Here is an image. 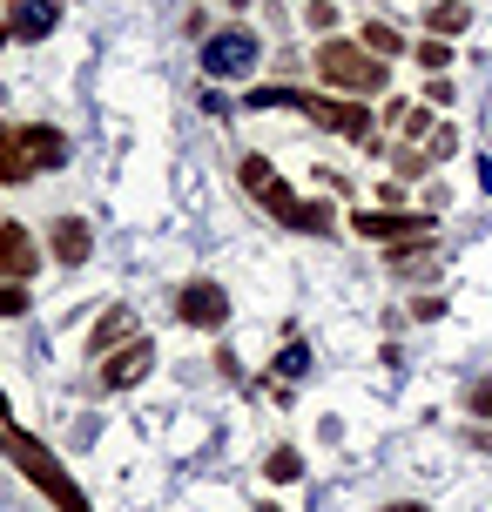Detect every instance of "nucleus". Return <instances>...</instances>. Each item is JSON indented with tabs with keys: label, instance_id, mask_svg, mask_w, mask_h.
<instances>
[{
	"label": "nucleus",
	"instance_id": "5",
	"mask_svg": "<svg viewBox=\"0 0 492 512\" xmlns=\"http://www.w3.org/2000/svg\"><path fill=\"white\" fill-rule=\"evenodd\" d=\"M176 317L189 324V331H223L230 324V290L223 283H182V297H176Z\"/></svg>",
	"mask_w": 492,
	"mask_h": 512
},
{
	"label": "nucleus",
	"instance_id": "18",
	"mask_svg": "<svg viewBox=\"0 0 492 512\" xmlns=\"http://www.w3.org/2000/svg\"><path fill=\"white\" fill-rule=\"evenodd\" d=\"M0 317H27V283H0Z\"/></svg>",
	"mask_w": 492,
	"mask_h": 512
},
{
	"label": "nucleus",
	"instance_id": "6",
	"mask_svg": "<svg viewBox=\"0 0 492 512\" xmlns=\"http://www.w3.org/2000/svg\"><path fill=\"white\" fill-rule=\"evenodd\" d=\"M61 21V0H14V14L0 27V48H27V41H48Z\"/></svg>",
	"mask_w": 492,
	"mask_h": 512
},
{
	"label": "nucleus",
	"instance_id": "22",
	"mask_svg": "<svg viewBox=\"0 0 492 512\" xmlns=\"http://www.w3.org/2000/svg\"><path fill=\"white\" fill-rule=\"evenodd\" d=\"M472 438V445H479V452H492V432H466Z\"/></svg>",
	"mask_w": 492,
	"mask_h": 512
},
{
	"label": "nucleus",
	"instance_id": "9",
	"mask_svg": "<svg viewBox=\"0 0 492 512\" xmlns=\"http://www.w3.org/2000/svg\"><path fill=\"white\" fill-rule=\"evenodd\" d=\"M48 250H54V263L81 270V263L95 256V230H88V216H54V223H48Z\"/></svg>",
	"mask_w": 492,
	"mask_h": 512
},
{
	"label": "nucleus",
	"instance_id": "8",
	"mask_svg": "<svg viewBox=\"0 0 492 512\" xmlns=\"http://www.w3.org/2000/svg\"><path fill=\"white\" fill-rule=\"evenodd\" d=\"M149 364H156V344H149V337H129L122 351H108L102 391H129V384H142V378H149Z\"/></svg>",
	"mask_w": 492,
	"mask_h": 512
},
{
	"label": "nucleus",
	"instance_id": "15",
	"mask_svg": "<svg viewBox=\"0 0 492 512\" xmlns=\"http://www.w3.org/2000/svg\"><path fill=\"white\" fill-rule=\"evenodd\" d=\"M263 479H277V486H290V479H304V459H297L290 445H277V452L263 459Z\"/></svg>",
	"mask_w": 492,
	"mask_h": 512
},
{
	"label": "nucleus",
	"instance_id": "12",
	"mask_svg": "<svg viewBox=\"0 0 492 512\" xmlns=\"http://www.w3.org/2000/svg\"><path fill=\"white\" fill-rule=\"evenodd\" d=\"M122 344H129V310L115 304V310L102 317V324L88 331V358H108V351H122Z\"/></svg>",
	"mask_w": 492,
	"mask_h": 512
},
{
	"label": "nucleus",
	"instance_id": "25",
	"mask_svg": "<svg viewBox=\"0 0 492 512\" xmlns=\"http://www.w3.org/2000/svg\"><path fill=\"white\" fill-rule=\"evenodd\" d=\"M263 512H277V506H263Z\"/></svg>",
	"mask_w": 492,
	"mask_h": 512
},
{
	"label": "nucleus",
	"instance_id": "10",
	"mask_svg": "<svg viewBox=\"0 0 492 512\" xmlns=\"http://www.w3.org/2000/svg\"><path fill=\"white\" fill-rule=\"evenodd\" d=\"M41 270V250H34V236L21 230V223H0V277L7 283H27Z\"/></svg>",
	"mask_w": 492,
	"mask_h": 512
},
{
	"label": "nucleus",
	"instance_id": "23",
	"mask_svg": "<svg viewBox=\"0 0 492 512\" xmlns=\"http://www.w3.org/2000/svg\"><path fill=\"white\" fill-rule=\"evenodd\" d=\"M7 425H14V411H7V398H0V432H7Z\"/></svg>",
	"mask_w": 492,
	"mask_h": 512
},
{
	"label": "nucleus",
	"instance_id": "3",
	"mask_svg": "<svg viewBox=\"0 0 492 512\" xmlns=\"http://www.w3.org/2000/svg\"><path fill=\"white\" fill-rule=\"evenodd\" d=\"M317 75L331 88H344V95H385L391 68L371 48H358V41H317Z\"/></svg>",
	"mask_w": 492,
	"mask_h": 512
},
{
	"label": "nucleus",
	"instance_id": "16",
	"mask_svg": "<svg viewBox=\"0 0 492 512\" xmlns=\"http://www.w3.org/2000/svg\"><path fill=\"white\" fill-rule=\"evenodd\" d=\"M304 371H311V344H297V337H290L284 351H277V378H304Z\"/></svg>",
	"mask_w": 492,
	"mask_h": 512
},
{
	"label": "nucleus",
	"instance_id": "2",
	"mask_svg": "<svg viewBox=\"0 0 492 512\" xmlns=\"http://www.w3.org/2000/svg\"><path fill=\"white\" fill-rule=\"evenodd\" d=\"M243 108H290V115H311L317 128H337V135H351V142H371L364 102H331V95H304V88H250Z\"/></svg>",
	"mask_w": 492,
	"mask_h": 512
},
{
	"label": "nucleus",
	"instance_id": "21",
	"mask_svg": "<svg viewBox=\"0 0 492 512\" xmlns=\"http://www.w3.org/2000/svg\"><path fill=\"white\" fill-rule=\"evenodd\" d=\"M472 418H492V384H472Z\"/></svg>",
	"mask_w": 492,
	"mask_h": 512
},
{
	"label": "nucleus",
	"instance_id": "1",
	"mask_svg": "<svg viewBox=\"0 0 492 512\" xmlns=\"http://www.w3.org/2000/svg\"><path fill=\"white\" fill-rule=\"evenodd\" d=\"M236 182H243V189L257 196V209H263V216H277L284 230H304V236H324V230H331V209H324V203H304V196L277 176V162H270V155H243V162H236Z\"/></svg>",
	"mask_w": 492,
	"mask_h": 512
},
{
	"label": "nucleus",
	"instance_id": "17",
	"mask_svg": "<svg viewBox=\"0 0 492 512\" xmlns=\"http://www.w3.org/2000/svg\"><path fill=\"white\" fill-rule=\"evenodd\" d=\"M418 68L445 75V68H452V48H445V41H418Z\"/></svg>",
	"mask_w": 492,
	"mask_h": 512
},
{
	"label": "nucleus",
	"instance_id": "19",
	"mask_svg": "<svg viewBox=\"0 0 492 512\" xmlns=\"http://www.w3.org/2000/svg\"><path fill=\"white\" fill-rule=\"evenodd\" d=\"M452 149H459V135H452V128H439V135H432V149H425V162H445Z\"/></svg>",
	"mask_w": 492,
	"mask_h": 512
},
{
	"label": "nucleus",
	"instance_id": "4",
	"mask_svg": "<svg viewBox=\"0 0 492 512\" xmlns=\"http://www.w3.org/2000/svg\"><path fill=\"white\" fill-rule=\"evenodd\" d=\"M263 61V41L250 34V27H216L203 41V75L209 81H236V75H257Z\"/></svg>",
	"mask_w": 492,
	"mask_h": 512
},
{
	"label": "nucleus",
	"instance_id": "24",
	"mask_svg": "<svg viewBox=\"0 0 492 512\" xmlns=\"http://www.w3.org/2000/svg\"><path fill=\"white\" fill-rule=\"evenodd\" d=\"M385 512H425V506H385Z\"/></svg>",
	"mask_w": 492,
	"mask_h": 512
},
{
	"label": "nucleus",
	"instance_id": "7",
	"mask_svg": "<svg viewBox=\"0 0 492 512\" xmlns=\"http://www.w3.org/2000/svg\"><path fill=\"white\" fill-rule=\"evenodd\" d=\"M351 230L371 236V243H412V236H425L432 223L412 216V209H358V216H351Z\"/></svg>",
	"mask_w": 492,
	"mask_h": 512
},
{
	"label": "nucleus",
	"instance_id": "26",
	"mask_svg": "<svg viewBox=\"0 0 492 512\" xmlns=\"http://www.w3.org/2000/svg\"><path fill=\"white\" fill-rule=\"evenodd\" d=\"M0 135H7V128H0Z\"/></svg>",
	"mask_w": 492,
	"mask_h": 512
},
{
	"label": "nucleus",
	"instance_id": "11",
	"mask_svg": "<svg viewBox=\"0 0 492 512\" xmlns=\"http://www.w3.org/2000/svg\"><path fill=\"white\" fill-rule=\"evenodd\" d=\"M21 149L34 169H68V135L61 128H41V122H27L21 128Z\"/></svg>",
	"mask_w": 492,
	"mask_h": 512
},
{
	"label": "nucleus",
	"instance_id": "13",
	"mask_svg": "<svg viewBox=\"0 0 492 512\" xmlns=\"http://www.w3.org/2000/svg\"><path fill=\"white\" fill-rule=\"evenodd\" d=\"M425 21H432V34H466V27H472V7H466V0H439Z\"/></svg>",
	"mask_w": 492,
	"mask_h": 512
},
{
	"label": "nucleus",
	"instance_id": "14",
	"mask_svg": "<svg viewBox=\"0 0 492 512\" xmlns=\"http://www.w3.org/2000/svg\"><path fill=\"white\" fill-rule=\"evenodd\" d=\"M358 48H371V54H378V61H391V54H405V41H398V34H391L385 21H364Z\"/></svg>",
	"mask_w": 492,
	"mask_h": 512
},
{
	"label": "nucleus",
	"instance_id": "20",
	"mask_svg": "<svg viewBox=\"0 0 492 512\" xmlns=\"http://www.w3.org/2000/svg\"><path fill=\"white\" fill-rule=\"evenodd\" d=\"M412 317H418V324H432V317H445V297H418V304H412Z\"/></svg>",
	"mask_w": 492,
	"mask_h": 512
}]
</instances>
